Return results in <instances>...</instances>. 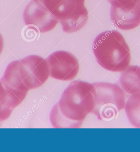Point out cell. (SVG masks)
I'll return each mask as SVG.
<instances>
[{"instance_id": "cell-1", "label": "cell", "mask_w": 140, "mask_h": 152, "mask_svg": "<svg viewBox=\"0 0 140 152\" xmlns=\"http://www.w3.org/2000/svg\"><path fill=\"white\" fill-rule=\"evenodd\" d=\"M96 91L93 84L73 81L63 92L50 113V121L55 128H79L95 107Z\"/></svg>"}, {"instance_id": "cell-2", "label": "cell", "mask_w": 140, "mask_h": 152, "mask_svg": "<svg viewBox=\"0 0 140 152\" xmlns=\"http://www.w3.org/2000/svg\"><path fill=\"white\" fill-rule=\"evenodd\" d=\"M49 76L46 59L38 56L30 55L10 63L0 81L23 101L29 91L42 86Z\"/></svg>"}, {"instance_id": "cell-3", "label": "cell", "mask_w": 140, "mask_h": 152, "mask_svg": "<svg viewBox=\"0 0 140 152\" xmlns=\"http://www.w3.org/2000/svg\"><path fill=\"white\" fill-rule=\"evenodd\" d=\"M93 50L98 64L108 71H123L131 61L130 48L118 31H106L99 34L93 42Z\"/></svg>"}, {"instance_id": "cell-4", "label": "cell", "mask_w": 140, "mask_h": 152, "mask_svg": "<svg viewBox=\"0 0 140 152\" xmlns=\"http://www.w3.org/2000/svg\"><path fill=\"white\" fill-rule=\"evenodd\" d=\"M60 21L67 33L78 31L88 20L85 0H38Z\"/></svg>"}, {"instance_id": "cell-5", "label": "cell", "mask_w": 140, "mask_h": 152, "mask_svg": "<svg viewBox=\"0 0 140 152\" xmlns=\"http://www.w3.org/2000/svg\"><path fill=\"white\" fill-rule=\"evenodd\" d=\"M95 107L91 113L100 121H110L116 118L124 109V91L116 83L96 82Z\"/></svg>"}, {"instance_id": "cell-6", "label": "cell", "mask_w": 140, "mask_h": 152, "mask_svg": "<svg viewBox=\"0 0 140 152\" xmlns=\"http://www.w3.org/2000/svg\"><path fill=\"white\" fill-rule=\"evenodd\" d=\"M111 19L115 26L124 30L140 24V0H110Z\"/></svg>"}, {"instance_id": "cell-7", "label": "cell", "mask_w": 140, "mask_h": 152, "mask_svg": "<svg viewBox=\"0 0 140 152\" xmlns=\"http://www.w3.org/2000/svg\"><path fill=\"white\" fill-rule=\"evenodd\" d=\"M49 76L56 80L70 81L77 75L80 66L77 59L67 51H59L51 53L46 59Z\"/></svg>"}, {"instance_id": "cell-8", "label": "cell", "mask_w": 140, "mask_h": 152, "mask_svg": "<svg viewBox=\"0 0 140 152\" xmlns=\"http://www.w3.org/2000/svg\"><path fill=\"white\" fill-rule=\"evenodd\" d=\"M23 18L26 25L35 27L41 33L52 30L59 21L38 0H32L28 4L23 12Z\"/></svg>"}, {"instance_id": "cell-9", "label": "cell", "mask_w": 140, "mask_h": 152, "mask_svg": "<svg viewBox=\"0 0 140 152\" xmlns=\"http://www.w3.org/2000/svg\"><path fill=\"white\" fill-rule=\"evenodd\" d=\"M118 83L123 90L130 95L140 94V66H128L121 74Z\"/></svg>"}, {"instance_id": "cell-10", "label": "cell", "mask_w": 140, "mask_h": 152, "mask_svg": "<svg viewBox=\"0 0 140 152\" xmlns=\"http://www.w3.org/2000/svg\"><path fill=\"white\" fill-rule=\"evenodd\" d=\"M0 81V126L10 116L13 110L22 103Z\"/></svg>"}, {"instance_id": "cell-11", "label": "cell", "mask_w": 140, "mask_h": 152, "mask_svg": "<svg viewBox=\"0 0 140 152\" xmlns=\"http://www.w3.org/2000/svg\"><path fill=\"white\" fill-rule=\"evenodd\" d=\"M124 109L131 126L140 128V94L131 95L125 102Z\"/></svg>"}, {"instance_id": "cell-12", "label": "cell", "mask_w": 140, "mask_h": 152, "mask_svg": "<svg viewBox=\"0 0 140 152\" xmlns=\"http://www.w3.org/2000/svg\"><path fill=\"white\" fill-rule=\"evenodd\" d=\"M4 46V39H3V37H2L1 35L0 34V54L3 51Z\"/></svg>"}]
</instances>
